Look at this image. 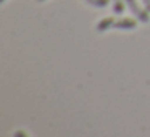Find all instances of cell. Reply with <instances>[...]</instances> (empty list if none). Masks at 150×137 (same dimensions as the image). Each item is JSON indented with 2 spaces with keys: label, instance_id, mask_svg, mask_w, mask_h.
Wrapping results in <instances>:
<instances>
[{
  "label": "cell",
  "instance_id": "1",
  "mask_svg": "<svg viewBox=\"0 0 150 137\" xmlns=\"http://www.w3.org/2000/svg\"><path fill=\"white\" fill-rule=\"evenodd\" d=\"M124 2H126L127 8L132 11V15H134V16H136L139 21H142V23H149V21H150V16H149V11H147V8H142V7H140L137 0H124Z\"/></svg>",
  "mask_w": 150,
  "mask_h": 137
},
{
  "label": "cell",
  "instance_id": "2",
  "mask_svg": "<svg viewBox=\"0 0 150 137\" xmlns=\"http://www.w3.org/2000/svg\"><path fill=\"white\" fill-rule=\"evenodd\" d=\"M137 23L131 18H121V20H115L113 29H136Z\"/></svg>",
  "mask_w": 150,
  "mask_h": 137
},
{
  "label": "cell",
  "instance_id": "3",
  "mask_svg": "<svg viewBox=\"0 0 150 137\" xmlns=\"http://www.w3.org/2000/svg\"><path fill=\"white\" fill-rule=\"evenodd\" d=\"M113 23H115V18H103V20H100L98 21V24H97V31L98 32H103V31H108V29H111L113 28Z\"/></svg>",
  "mask_w": 150,
  "mask_h": 137
},
{
  "label": "cell",
  "instance_id": "4",
  "mask_svg": "<svg viewBox=\"0 0 150 137\" xmlns=\"http://www.w3.org/2000/svg\"><path fill=\"white\" fill-rule=\"evenodd\" d=\"M124 4L126 2H123V0H113V11L116 15H121L124 11Z\"/></svg>",
  "mask_w": 150,
  "mask_h": 137
},
{
  "label": "cell",
  "instance_id": "5",
  "mask_svg": "<svg viewBox=\"0 0 150 137\" xmlns=\"http://www.w3.org/2000/svg\"><path fill=\"white\" fill-rule=\"evenodd\" d=\"M89 5H92V7L95 8H105L108 7V0H86Z\"/></svg>",
  "mask_w": 150,
  "mask_h": 137
},
{
  "label": "cell",
  "instance_id": "6",
  "mask_svg": "<svg viewBox=\"0 0 150 137\" xmlns=\"http://www.w3.org/2000/svg\"><path fill=\"white\" fill-rule=\"evenodd\" d=\"M15 137H28V134L24 132V131H16V132H15Z\"/></svg>",
  "mask_w": 150,
  "mask_h": 137
},
{
  "label": "cell",
  "instance_id": "7",
  "mask_svg": "<svg viewBox=\"0 0 150 137\" xmlns=\"http://www.w3.org/2000/svg\"><path fill=\"white\" fill-rule=\"evenodd\" d=\"M142 4H144V7L147 8V11H150V0H142Z\"/></svg>",
  "mask_w": 150,
  "mask_h": 137
},
{
  "label": "cell",
  "instance_id": "8",
  "mask_svg": "<svg viewBox=\"0 0 150 137\" xmlns=\"http://www.w3.org/2000/svg\"><path fill=\"white\" fill-rule=\"evenodd\" d=\"M0 2H2V4H4V2H5V0H0Z\"/></svg>",
  "mask_w": 150,
  "mask_h": 137
},
{
  "label": "cell",
  "instance_id": "9",
  "mask_svg": "<svg viewBox=\"0 0 150 137\" xmlns=\"http://www.w3.org/2000/svg\"><path fill=\"white\" fill-rule=\"evenodd\" d=\"M39 2H44V0H39Z\"/></svg>",
  "mask_w": 150,
  "mask_h": 137
}]
</instances>
